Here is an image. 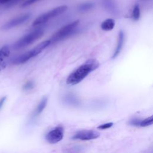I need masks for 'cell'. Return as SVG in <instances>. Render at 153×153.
Listing matches in <instances>:
<instances>
[{"instance_id":"obj_1","label":"cell","mask_w":153,"mask_h":153,"mask_svg":"<svg viewBox=\"0 0 153 153\" xmlns=\"http://www.w3.org/2000/svg\"><path fill=\"white\" fill-rule=\"evenodd\" d=\"M99 65V62L96 59L87 60L69 75L66 79V84L74 85L79 83L90 73L97 69Z\"/></svg>"},{"instance_id":"obj_2","label":"cell","mask_w":153,"mask_h":153,"mask_svg":"<svg viewBox=\"0 0 153 153\" xmlns=\"http://www.w3.org/2000/svg\"><path fill=\"white\" fill-rule=\"evenodd\" d=\"M51 44L50 40H45L43 42H41L34 48L31 49L30 50L25 52V53L16 57L12 60V63L15 65L23 64L27 62L28 60L31 59L32 58L35 57L39 53H41L45 48H47Z\"/></svg>"},{"instance_id":"obj_3","label":"cell","mask_w":153,"mask_h":153,"mask_svg":"<svg viewBox=\"0 0 153 153\" xmlns=\"http://www.w3.org/2000/svg\"><path fill=\"white\" fill-rule=\"evenodd\" d=\"M68 9V7L66 5H60L49 10L48 11L42 14L39 16L32 23V26H38L41 25L51 19H53L63 13H64Z\"/></svg>"},{"instance_id":"obj_4","label":"cell","mask_w":153,"mask_h":153,"mask_svg":"<svg viewBox=\"0 0 153 153\" xmlns=\"http://www.w3.org/2000/svg\"><path fill=\"white\" fill-rule=\"evenodd\" d=\"M79 23V20H76L61 27L52 36V37L50 39L51 43H55L58 41H62L67 38L68 36L71 35L74 32L75 29L78 27Z\"/></svg>"},{"instance_id":"obj_5","label":"cell","mask_w":153,"mask_h":153,"mask_svg":"<svg viewBox=\"0 0 153 153\" xmlns=\"http://www.w3.org/2000/svg\"><path fill=\"white\" fill-rule=\"evenodd\" d=\"M44 33L42 29H38L34 30L29 33L26 34L19 39H18L14 44L13 47L14 49H20L27 47L35 42L38 39L40 38Z\"/></svg>"},{"instance_id":"obj_6","label":"cell","mask_w":153,"mask_h":153,"mask_svg":"<svg viewBox=\"0 0 153 153\" xmlns=\"http://www.w3.org/2000/svg\"><path fill=\"white\" fill-rule=\"evenodd\" d=\"M64 129L62 126H57L50 130L45 136V139L50 143H56L62 140Z\"/></svg>"},{"instance_id":"obj_7","label":"cell","mask_w":153,"mask_h":153,"mask_svg":"<svg viewBox=\"0 0 153 153\" xmlns=\"http://www.w3.org/2000/svg\"><path fill=\"white\" fill-rule=\"evenodd\" d=\"M99 136L100 134L97 131L92 130H84L75 133L72 137V139L74 140H89L97 139L99 137Z\"/></svg>"},{"instance_id":"obj_8","label":"cell","mask_w":153,"mask_h":153,"mask_svg":"<svg viewBox=\"0 0 153 153\" xmlns=\"http://www.w3.org/2000/svg\"><path fill=\"white\" fill-rule=\"evenodd\" d=\"M30 14L29 13H26L22 15H20L18 17H16L8 22H7L2 27L4 30H8L11 28L15 27L19 25H20L26 22L30 18Z\"/></svg>"},{"instance_id":"obj_9","label":"cell","mask_w":153,"mask_h":153,"mask_svg":"<svg viewBox=\"0 0 153 153\" xmlns=\"http://www.w3.org/2000/svg\"><path fill=\"white\" fill-rule=\"evenodd\" d=\"M124 40H125L124 32L123 30H119L118 33L117 45H116V47L114 50V51L112 55V57H111L112 59H115L120 54V53L123 49V45H124Z\"/></svg>"},{"instance_id":"obj_10","label":"cell","mask_w":153,"mask_h":153,"mask_svg":"<svg viewBox=\"0 0 153 153\" xmlns=\"http://www.w3.org/2000/svg\"><path fill=\"white\" fill-rule=\"evenodd\" d=\"M102 3L104 8H106L109 13H113L114 14L117 13V7L113 0H103Z\"/></svg>"},{"instance_id":"obj_11","label":"cell","mask_w":153,"mask_h":153,"mask_svg":"<svg viewBox=\"0 0 153 153\" xmlns=\"http://www.w3.org/2000/svg\"><path fill=\"white\" fill-rule=\"evenodd\" d=\"M115 26V21L113 19L108 18L103 20L101 23L100 27L103 30L109 31L111 30Z\"/></svg>"},{"instance_id":"obj_12","label":"cell","mask_w":153,"mask_h":153,"mask_svg":"<svg viewBox=\"0 0 153 153\" xmlns=\"http://www.w3.org/2000/svg\"><path fill=\"white\" fill-rule=\"evenodd\" d=\"M48 102V99L47 97H44L42 98L41 101L39 102V104L36 106L35 111H34V116H37L39 115L45 109L47 103Z\"/></svg>"},{"instance_id":"obj_13","label":"cell","mask_w":153,"mask_h":153,"mask_svg":"<svg viewBox=\"0 0 153 153\" xmlns=\"http://www.w3.org/2000/svg\"><path fill=\"white\" fill-rule=\"evenodd\" d=\"M94 7V3L91 1L85 2L80 4L78 7V10L79 12L84 13L88 11Z\"/></svg>"},{"instance_id":"obj_14","label":"cell","mask_w":153,"mask_h":153,"mask_svg":"<svg viewBox=\"0 0 153 153\" xmlns=\"http://www.w3.org/2000/svg\"><path fill=\"white\" fill-rule=\"evenodd\" d=\"M140 16V9L139 4H136L133 6L131 14V17L134 21H137Z\"/></svg>"},{"instance_id":"obj_15","label":"cell","mask_w":153,"mask_h":153,"mask_svg":"<svg viewBox=\"0 0 153 153\" xmlns=\"http://www.w3.org/2000/svg\"><path fill=\"white\" fill-rule=\"evenodd\" d=\"M153 123V115H151L148 118L143 119L140 121L139 126L142 127H145L149 126H151Z\"/></svg>"},{"instance_id":"obj_16","label":"cell","mask_w":153,"mask_h":153,"mask_svg":"<svg viewBox=\"0 0 153 153\" xmlns=\"http://www.w3.org/2000/svg\"><path fill=\"white\" fill-rule=\"evenodd\" d=\"M19 0H0V5H5L7 7H11Z\"/></svg>"},{"instance_id":"obj_17","label":"cell","mask_w":153,"mask_h":153,"mask_svg":"<svg viewBox=\"0 0 153 153\" xmlns=\"http://www.w3.org/2000/svg\"><path fill=\"white\" fill-rule=\"evenodd\" d=\"M10 53V50L7 46H4L0 50V57H7Z\"/></svg>"},{"instance_id":"obj_18","label":"cell","mask_w":153,"mask_h":153,"mask_svg":"<svg viewBox=\"0 0 153 153\" xmlns=\"http://www.w3.org/2000/svg\"><path fill=\"white\" fill-rule=\"evenodd\" d=\"M34 87V83L32 81H29L26 82L23 86V89L24 90L27 91L32 89Z\"/></svg>"},{"instance_id":"obj_19","label":"cell","mask_w":153,"mask_h":153,"mask_svg":"<svg viewBox=\"0 0 153 153\" xmlns=\"http://www.w3.org/2000/svg\"><path fill=\"white\" fill-rule=\"evenodd\" d=\"M114 123L112 122L111 123H105L103 124H101L100 126H99L97 127V128L99 129H101V130H105V129H107L109 128L110 127H111L113 126Z\"/></svg>"},{"instance_id":"obj_20","label":"cell","mask_w":153,"mask_h":153,"mask_svg":"<svg viewBox=\"0 0 153 153\" xmlns=\"http://www.w3.org/2000/svg\"><path fill=\"white\" fill-rule=\"evenodd\" d=\"M41 1V0H26L22 4V7H27L29 5H32L35 3H36V2H38V1Z\"/></svg>"},{"instance_id":"obj_21","label":"cell","mask_w":153,"mask_h":153,"mask_svg":"<svg viewBox=\"0 0 153 153\" xmlns=\"http://www.w3.org/2000/svg\"><path fill=\"white\" fill-rule=\"evenodd\" d=\"M140 120L138 119V118H134V119H131L128 121V124L130 125L131 126H139L140 123Z\"/></svg>"},{"instance_id":"obj_22","label":"cell","mask_w":153,"mask_h":153,"mask_svg":"<svg viewBox=\"0 0 153 153\" xmlns=\"http://www.w3.org/2000/svg\"><path fill=\"white\" fill-rule=\"evenodd\" d=\"M5 100H6V97H5V96L2 97V98L0 99V109L2 108V106H3L4 103V102H5Z\"/></svg>"},{"instance_id":"obj_23","label":"cell","mask_w":153,"mask_h":153,"mask_svg":"<svg viewBox=\"0 0 153 153\" xmlns=\"http://www.w3.org/2000/svg\"><path fill=\"white\" fill-rule=\"evenodd\" d=\"M139 1L140 2H145V1H149V0H139Z\"/></svg>"}]
</instances>
